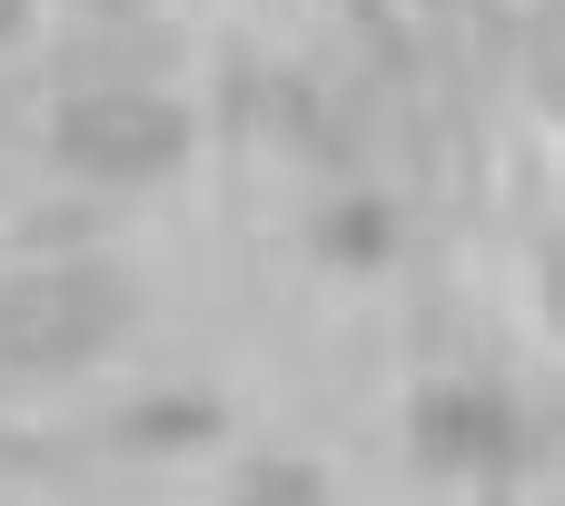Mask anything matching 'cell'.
<instances>
[{
	"instance_id": "obj_6",
	"label": "cell",
	"mask_w": 565,
	"mask_h": 506,
	"mask_svg": "<svg viewBox=\"0 0 565 506\" xmlns=\"http://www.w3.org/2000/svg\"><path fill=\"white\" fill-rule=\"evenodd\" d=\"M10 30H20V0H0V40H10Z\"/></svg>"
},
{
	"instance_id": "obj_7",
	"label": "cell",
	"mask_w": 565,
	"mask_h": 506,
	"mask_svg": "<svg viewBox=\"0 0 565 506\" xmlns=\"http://www.w3.org/2000/svg\"><path fill=\"white\" fill-rule=\"evenodd\" d=\"M79 10H139V0H79Z\"/></svg>"
},
{
	"instance_id": "obj_2",
	"label": "cell",
	"mask_w": 565,
	"mask_h": 506,
	"mask_svg": "<svg viewBox=\"0 0 565 506\" xmlns=\"http://www.w3.org/2000/svg\"><path fill=\"white\" fill-rule=\"evenodd\" d=\"M109 328H119V288H99L89 268L20 278V288L0 298V348H10V358H40V368H60V358L99 348Z\"/></svg>"
},
{
	"instance_id": "obj_5",
	"label": "cell",
	"mask_w": 565,
	"mask_h": 506,
	"mask_svg": "<svg viewBox=\"0 0 565 506\" xmlns=\"http://www.w3.org/2000/svg\"><path fill=\"white\" fill-rule=\"evenodd\" d=\"M328 249H338V259H377V249H387V209H367V199L338 209V219H328Z\"/></svg>"
},
{
	"instance_id": "obj_1",
	"label": "cell",
	"mask_w": 565,
	"mask_h": 506,
	"mask_svg": "<svg viewBox=\"0 0 565 506\" xmlns=\"http://www.w3.org/2000/svg\"><path fill=\"white\" fill-rule=\"evenodd\" d=\"M50 149H60V169H79V179L129 189V179H159V169L189 159V119H179L159 89L99 80V89H79V99L50 119Z\"/></svg>"
},
{
	"instance_id": "obj_4",
	"label": "cell",
	"mask_w": 565,
	"mask_h": 506,
	"mask_svg": "<svg viewBox=\"0 0 565 506\" xmlns=\"http://www.w3.org/2000/svg\"><path fill=\"white\" fill-rule=\"evenodd\" d=\"M129 438L139 447H199V438H218V408L209 398H149V408H129Z\"/></svg>"
},
{
	"instance_id": "obj_3",
	"label": "cell",
	"mask_w": 565,
	"mask_h": 506,
	"mask_svg": "<svg viewBox=\"0 0 565 506\" xmlns=\"http://www.w3.org/2000/svg\"><path fill=\"white\" fill-rule=\"evenodd\" d=\"M417 438L437 457H487V447H507V408H487V398H427Z\"/></svg>"
}]
</instances>
